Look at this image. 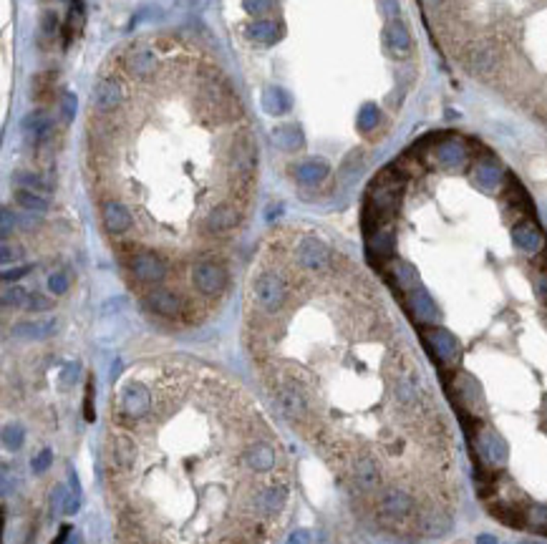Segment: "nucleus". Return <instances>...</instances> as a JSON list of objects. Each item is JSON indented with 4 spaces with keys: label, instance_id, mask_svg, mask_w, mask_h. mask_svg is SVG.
I'll return each instance as SVG.
<instances>
[{
    "label": "nucleus",
    "instance_id": "nucleus-1",
    "mask_svg": "<svg viewBox=\"0 0 547 544\" xmlns=\"http://www.w3.org/2000/svg\"><path fill=\"white\" fill-rule=\"evenodd\" d=\"M374 512L384 527H406L414 524L418 514L416 499L404 487H384L374 499Z\"/></svg>",
    "mask_w": 547,
    "mask_h": 544
},
{
    "label": "nucleus",
    "instance_id": "nucleus-2",
    "mask_svg": "<svg viewBox=\"0 0 547 544\" xmlns=\"http://www.w3.org/2000/svg\"><path fill=\"white\" fill-rule=\"evenodd\" d=\"M270 391H272V396H275L280 413H283L290 423H296V426H308L310 423V398L298 378H290V376L272 378Z\"/></svg>",
    "mask_w": 547,
    "mask_h": 544
},
{
    "label": "nucleus",
    "instance_id": "nucleus-3",
    "mask_svg": "<svg viewBox=\"0 0 547 544\" xmlns=\"http://www.w3.org/2000/svg\"><path fill=\"white\" fill-rule=\"evenodd\" d=\"M116 411V421L119 423H139L152 413V391H149V385L142 383V381H136V378H129V381H124L116 398L111 401Z\"/></svg>",
    "mask_w": 547,
    "mask_h": 544
},
{
    "label": "nucleus",
    "instance_id": "nucleus-4",
    "mask_svg": "<svg viewBox=\"0 0 547 544\" xmlns=\"http://www.w3.org/2000/svg\"><path fill=\"white\" fill-rule=\"evenodd\" d=\"M252 295H255V302H258V307L263 313L275 315L285 307L290 290H288V282H285V277L280 275V272H275V270H263V272H258V277L252 280Z\"/></svg>",
    "mask_w": 547,
    "mask_h": 544
},
{
    "label": "nucleus",
    "instance_id": "nucleus-5",
    "mask_svg": "<svg viewBox=\"0 0 547 544\" xmlns=\"http://www.w3.org/2000/svg\"><path fill=\"white\" fill-rule=\"evenodd\" d=\"M258 167V147H255V139H252L247 131L242 134H235L230 144V152H227V172L235 182H250L252 174Z\"/></svg>",
    "mask_w": 547,
    "mask_h": 544
},
{
    "label": "nucleus",
    "instance_id": "nucleus-6",
    "mask_svg": "<svg viewBox=\"0 0 547 544\" xmlns=\"http://www.w3.org/2000/svg\"><path fill=\"white\" fill-rule=\"evenodd\" d=\"M240 459H242V466L250 469L252 474H270V471H275L280 454H277V446L270 436H255L242 446Z\"/></svg>",
    "mask_w": 547,
    "mask_h": 544
},
{
    "label": "nucleus",
    "instance_id": "nucleus-7",
    "mask_svg": "<svg viewBox=\"0 0 547 544\" xmlns=\"http://www.w3.org/2000/svg\"><path fill=\"white\" fill-rule=\"evenodd\" d=\"M421 340H424V346L429 348V353L434 355V360L442 365H454L459 360V340L457 335L446 330L442 325H432V328H424L421 330Z\"/></svg>",
    "mask_w": 547,
    "mask_h": 544
},
{
    "label": "nucleus",
    "instance_id": "nucleus-8",
    "mask_svg": "<svg viewBox=\"0 0 547 544\" xmlns=\"http://www.w3.org/2000/svg\"><path fill=\"white\" fill-rule=\"evenodd\" d=\"M126 98V86L119 76L114 73H103L94 84V94H91V103L99 114H114Z\"/></svg>",
    "mask_w": 547,
    "mask_h": 544
},
{
    "label": "nucleus",
    "instance_id": "nucleus-9",
    "mask_svg": "<svg viewBox=\"0 0 547 544\" xmlns=\"http://www.w3.org/2000/svg\"><path fill=\"white\" fill-rule=\"evenodd\" d=\"M346 476H348V484H351L358 494L376 492V489L381 487L379 461H376L374 456H368V454H358L356 459L348 461Z\"/></svg>",
    "mask_w": 547,
    "mask_h": 544
},
{
    "label": "nucleus",
    "instance_id": "nucleus-10",
    "mask_svg": "<svg viewBox=\"0 0 547 544\" xmlns=\"http://www.w3.org/2000/svg\"><path fill=\"white\" fill-rule=\"evenodd\" d=\"M192 285L207 297H217L227 288V270L225 265L214 260H200L192 265Z\"/></svg>",
    "mask_w": 547,
    "mask_h": 544
},
{
    "label": "nucleus",
    "instance_id": "nucleus-11",
    "mask_svg": "<svg viewBox=\"0 0 547 544\" xmlns=\"http://www.w3.org/2000/svg\"><path fill=\"white\" fill-rule=\"evenodd\" d=\"M296 260L310 272H323V270H328L333 265V252H330V247L323 240L308 235V237H302L298 242Z\"/></svg>",
    "mask_w": 547,
    "mask_h": 544
},
{
    "label": "nucleus",
    "instance_id": "nucleus-12",
    "mask_svg": "<svg viewBox=\"0 0 547 544\" xmlns=\"http://www.w3.org/2000/svg\"><path fill=\"white\" fill-rule=\"evenodd\" d=\"M404 302L409 315L414 318V323L418 325H437L439 321V307L434 302L432 293L418 282L416 288H411L409 293H404Z\"/></svg>",
    "mask_w": 547,
    "mask_h": 544
},
{
    "label": "nucleus",
    "instance_id": "nucleus-13",
    "mask_svg": "<svg viewBox=\"0 0 547 544\" xmlns=\"http://www.w3.org/2000/svg\"><path fill=\"white\" fill-rule=\"evenodd\" d=\"M129 272L142 285H159L167 277V265L154 252H134L129 257Z\"/></svg>",
    "mask_w": 547,
    "mask_h": 544
},
{
    "label": "nucleus",
    "instance_id": "nucleus-14",
    "mask_svg": "<svg viewBox=\"0 0 547 544\" xmlns=\"http://www.w3.org/2000/svg\"><path fill=\"white\" fill-rule=\"evenodd\" d=\"M124 71L134 78H149L156 71V53L144 43H134L122 56Z\"/></svg>",
    "mask_w": 547,
    "mask_h": 544
},
{
    "label": "nucleus",
    "instance_id": "nucleus-15",
    "mask_svg": "<svg viewBox=\"0 0 547 544\" xmlns=\"http://www.w3.org/2000/svg\"><path fill=\"white\" fill-rule=\"evenodd\" d=\"M147 307L152 313L161 315V318H169V321L182 318V315L187 313V302H184V297L167 288L152 290V293L147 295Z\"/></svg>",
    "mask_w": 547,
    "mask_h": 544
},
{
    "label": "nucleus",
    "instance_id": "nucleus-16",
    "mask_svg": "<svg viewBox=\"0 0 547 544\" xmlns=\"http://www.w3.org/2000/svg\"><path fill=\"white\" fill-rule=\"evenodd\" d=\"M414 531L418 537H444L446 531L451 529V517L446 512H442L439 506H432V509H424L418 512L416 519H414Z\"/></svg>",
    "mask_w": 547,
    "mask_h": 544
},
{
    "label": "nucleus",
    "instance_id": "nucleus-17",
    "mask_svg": "<svg viewBox=\"0 0 547 544\" xmlns=\"http://www.w3.org/2000/svg\"><path fill=\"white\" fill-rule=\"evenodd\" d=\"M240 224V209L232 202H222V205L212 207L205 217V230L210 235H225V232L235 230Z\"/></svg>",
    "mask_w": 547,
    "mask_h": 544
},
{
    "label": "nucleus",
    "instance_id": "nucleus-18",
    "mask_svg": "<svg viewBox=\"0 0 547 544\" xmlns=\"http://www.w3.org/2000/svg\"><path fill=\"white\" fill-rule=\"evenodd\" d=\"M101 222L109 235H124L131 227V212L119 199H109L101 205Z\"/></svg>",
    "mask_w": 547,
    "mask_h": 544
},
{
    "label": "nucleus",
    "instance_id": "nucleus-19",
    "mask_svg": "<svg viewBox=\"0 0 547 544\" xmlns=\"http://www.w3.org/2000/svg\"><path fill=\"white\" fill-rule=\"evenodd\" d=\"M512 240H515V244L520 247L522 252H527V255H540L542 250H545V237H542V232L540 227L534 222H517L515 227H512Z\"/></svg>",
    "mask_w": 547,
    "mask_h": 544
},
{
    "label": "nucleus",
    "instance_id": "nucleus-20",
    "mask_svg": "<svg viewBox=\"0 0 547 544\" xmlns=\"http://www.w3.org/2000/svg\"><path fill=\"white\" fill-rule=\"evenodd\" d=\"M437 161L446 169H459L464 167L467 161V147H464L459 139H444L437 144V152H434Z\"/></svg>",
    "mask_w": 547,
    "mask_h": 544
},
{
    "label": "nucleus",
    "instance_id": "nucleus-21",
    "mask_svg": "<svg viewBox=\"0 0 547 544\" xmlns=\"http://www.w3.org/2000/svg\"><path fill=\"white\" fill-rule=\"evenodd\" d=\"M293 174H296V179L300 182V184L316 186V184H321V182L328 179L330 164L323 159H308V161H300V164L293 169Z\"/></svg>",
    "mask_w": 547,
    "mask_h": 544
},
{
    "label": "nucleus",
    "instance_id": "nucleus-22",
    "mask_svg": "<svg viewBox=\"0 0 547 544\" xmlns=\"http://www.w3.org/2000/svg\"><path fill=\"white\" fill-rule=\"evenodd\" d=\"M472 177H474L476 186H482L484 192H495L497 186L502 184V167L495 159H479L474 164Z\"/></svg>",
    "mask_w": 547,
    "mask_h": 544
},
{
    "label": "nucleus",
    "instance_id": "nucleus-23",
    "mask_svg": "<svg viewBox=\"0 0 547 544\" xmlns=\"http://www.w3.org/2000/svg\"><path fill=\"white\" fill-rule=\"evenodd\" d=\"M20 128H23V134L28 136V139L33 141H45L48 136H51L53 131V124L51 119H48V114L41 109L31 111L28 116H23V122H20Z\"/></svg>",
    "mask_w": 547,
    "mask_h": 544
},
{
    "label": "nucleus",
    "instance_id": "nucleus-24",
    "mask_svg": "<svg viewBox=\"0 0 547 544\" xmlns=\"http://www.w3.org/2000/svg\"><path fill=\"white\" fill-rule=\"evenodd\" d=\"M272 144L283 152H296L305 144L302 128L298 124H280V126L272 128Z\"/></svg>",
    "mask_w": 547,
    "mask_h": 544
},
{
    "label": "nucleus",
    "instance_id": "nucleus-25",
    "mask_svg": "<svg viewBox=\"0 0 547 544\" xmlns=\"http://www.w3.org/2000/svg\"><path fill=\"white\" fill-rule=\"evenodd\" d=\"M56 333V321H26L13 325V335L18 340H45Z\"/></svg>",
    "mask_w": 547,
    "mask_h": 544
},
{
    "label": "nucleus",
    "instance_id": "nucleus-26",
    "mask_svg": "<svg viewBox=\"0 0 547 544\" xmlns=\"http://www.w3.org/2000/svg\"><path fill=\"white\" fill-rule=\"evenodd\" d=\"M293 106V98L285 89L280 86H268L263 91V109L270 116H285Z\"/></svg>",
    "mask_w": 547,
    "mask_h": 544
},
{
    "label": "nucleus",
    "instance_id": "nucleus-27",
    "mask_svg": "<svg viewBox=\"0 0 547 544\" xmlns=\"http://www.w3.org/2000/svg\"><path fill=\"white\" fill-rule=\"evenodd\" d=\"M283 36V28L275 20H255L247 26V38L258 41V43H275Z\"/></svg>",
    "mask_w": 547,
    "mask_h": 544
},
{
    "label": "nucleus",
    "instance_id": "nucleus-28",
    "mask_svg": "<svg viewBox=\"0 0 547 544\" xmlns=\"http://www.w3.org/2000/svg\"><path fill=\"white\" fill-rule=\"evenodd\" d=\"M386 43H388V48H391L393 53H399V56L409 53V48H411V36H409V31H406L404 23H399V20L388 23Z\"/></svg>",
    "mask_w": 547,
    "mask_h": 544
},
{
    "label": "nucleus",
    "instance_id": "nucleus-29",
    "mask_svg": "<svg viewBox=\"0 0 547 544\" xmlns=\"http://www.w3.org/2000/svg\"><path fill=\"white\" fill-rule=\"evenodd\" d=\"M15 202H18V207H23L26 212H33V214H43V212H48V202H45V197H41V192H31V189H15Z\"/></svg>",
    "mask_w": 547,
    "mask_h": 544
},
{
    "label": "nucleus",
    "instance_id": "nucleus-30",
    "mask_svg": "<svg viewBox=\"0 0 547 544\" xmlns=\"http://www.w3.org/2000/svg\"><path fill=\"white\" fill-rule=\"evenodd\" d=\"M381 114H379V106L376 103H363L358 111V119H356V124H358V128L363 131V134H368V131H374L376 124H379Z\"/></svg>",
    "mask_w": 547,
    "mask_h": 544
},
{
    "label": "nucleus",
    "instance_id": "nucleus-31",
    "mask_svg": "<svg viewBox=\"0 0 547 544\" xmlns=\"http://www.w3.org/2000/svg\"><path fill=\"white\" fill-rule=\"evenodd\" d=\"M525 524H527L530 529L547 531V504L527 506V512H525Z\"/></svg>",
    "mask_w": 547,
    "mask_h": 544
},
{
    "label": "nucleus",
    "instance_id": "nucleus-32",
    "mask_svg": "<svg viewBox=\"0 0 547 544\" xmlns=\"http://www.w3.org/2000/svg\"><path fill=\"white\" fill-rule=\"evenodd\" d=\"M15 184L20 189H31V192H45L48 184L41 179L38 174H31V172H15Z\"/></svg>",
    "mask_w": 547,
    "mask_h": 544
},
{
    "label": "nucleus",
    "instance_id": "nucleus-33",
    "mask_svg": "<svg viewBox=\"0 0 547 544\" xmlns=\"http://www.w3.org/2000/svg\"><path fill=\"white\" fill-rule=\"evenodd\" d=\"M28 297H31V293H28L26 288H20V285H13V288H6L3 290V305L6 307H26Z\"/></svg>",
    "mask_w": 547,
    "mask_h": 544
},
{
    "label": "nucleus",
    "instance_id": "nucleus-34",
    "mask_svg": "<svg viewBox=\"0 0 547 544\" xmlns=\"http://www.w3.org/2000/svg\"><path fill=\"white\" fill-rule=\"evenodd\" d=\"M23 441H26V434H23L20 426H13V423H10V426L3 429V443H6V448H20Z\"/></svg>",
    "mask_w": 547,
    "mask_h": 544
},
{
    "label": "nucleus",
    "instance_id": "nucleus-35",
    "mask_svg": "<svg viewBox=\"0 0 547 544\" xmlns=\"http://www.w3.org/2000/svg\"><path fill=\"white\" fill-rule=\"evenodd\" d=\"M68 285H71V277L66 275L64 270H56V272H51V277H48V290H51L53 295H64L66 290H68Z\"/></svg>",
    "mask_w": 547,
    "mask_h": 544
},
{
    "label": "nucleus",
    "instance_id": "nucleus-36",
    "mask_svg": "<svg viewBox=\"0 0 547 544\" xmlns=\"http://www.w3.org/2000/svg\"><path fill=\"white\" fill-rule=\"evenodd\" d=\"M242 8L250 15H265L275 8V0H242Z\"/></svg>",
    "mask_w": 547,
    "mask_h": 544
},
{
    "label": "nucleus",
    "instance_id": "nucleus-37",
    "mask_svg": "<svg viewBox=\"0 0 547 544\" xmlns=\"http://www.w3.org/2000/svg\"><path fill=\"white\" fill-rule=\"evenodd\" d=\"M81 28H84V3H81V0H73L71 13H68V31L81 33Z\"/></svg>",
    "mask_w": 547,
    "mask_h": 544
},
{
    "label": "nucleus",
    "instance_id": "nucleus-38",
    "mask_svg": "<svg viewBox=\"0 0 547 544\" xmlns=\"http://www.w3.org/2000/svg\"><path fill=\"white\" fill-rule=\"evenodd\" d=\"M20 257H23V250H20L18 244H13L10 240H3V247H0V260L3 265H10V263H18Z\"/></svg>",
    "mask_w": 547,
    "mask_h": 544
},
{
    "label": "nucleus",
    "instance_id": "nucleus-39",
    "mask_svg": "<svg viewBox=\"0 0 547 544\" xmlns=\"http://www.w3.org/2000/svg\"><path fill=\"white\" fill-rule=\"evenodd\" d=\"M71 494H68V499L64 501V514H73L78 512V506H81V489H78V481H76V474H71Z\"/></svg>",
    "mask_w": 547,
    "mask_h": 544
},
{
    "label": "nucleus",
    "instance_id": "nucleus-40",
    "mask_svg": "<svg viewBox=\"0 0 547 544\" xmlns=\"http://www.w3.org/2000/svg\"><path fill=\"white\" fill-rule=\"evenodd\" d=\"M360 169H363V156H360V154H351V156L346 159V164H343V169H341L343 182L353 179L356 172H360Z\"/></svg>",
    "mask_w": 547,
    "mask_h": 544
},
{
    "label": "nucleus",
    "instance_id": "nucleus-41",
    "mask_svg": "<svg viewBox=\"0 0 547 544\" xmlns=\"http://www.w3.org/2000/svg\"><path fill=\"white\" fill-rule=\"evenodd\" d=\"M76 106H78L76 94H64V96H61V119H64L66 124L76 116Z\"/></svg>",
    "mask_w": 547,
    "mask_h": 544
},
{
    "label": "nucleus",
    "instance_id": "nucleus-42",
    "mask_svg": "<svg viewBox=\"0 0 547 544\" xmlns=\"http://www.w3.org/2000/svg\"><path fill=\"white\" fill-rule=\"evenodd\" d=\"M53 305L51 297H45L43 293H31V297H28L26 307L31 310V313H43V310H48V307Z\"/></svg>",
    "mask_w": 547,
    "mask_h": 544
},
{
    "label": "nucleus",
    "instance_id": "nucleus-43",
    "mask_svg": "<svg viewBox=\"0 0 547 544\" xmlns=\"http://www.w3.org/2000/svg\"><path fill=\"white\" fill-rule=\"evenodd\" d=\"M56 31H58V15L53 10H45L41 15V33L43 36H56Z\"/></svg>",
    "mask_w": 547,
    "mask_h": 544
},
{
    "label": "nucleus",
    "instance_id": "nucleus-44",
    "mask_svg": "<svg viewBox=\"0 0 547 544\" xmlns=\"http://www.w3.org/2000/svg\"><path fill=\"white\" fill-rule=\"evenodd\" d=\"M51 461H53V454L48 451V448H43L38 456H33V471H36V474H43Z\"/></svg>",
    "mask_w": 547,
    "mask_h": 544
},
{
    "label": "nucleus",
    "instance_id": "nucleus-45",
    "mask_svg": "<svg viewBox=\"0 0 547 544\" xmlns=\"http://www.w3.org/2000/svg\"><path fill=\"white\" fill-rule=\"evenodd\" d=\"M76 376H78V365L76 363L64 365V371H61V388H68V385L76 381Z\"/></svg>",
    "mask_w": 547,
    "mask_h": 544
},
{
    "label": "nucleus",
    "instance_id": "nucleus-46",
    "mask_svg": "<svg viewBox=\"0 0 547 544\" xmlns=\"http://www.w3.org/2000/svg\"><path fill=\"white\" fill-rule=\"evenodd\" d=\"M31 272V267L28 265H23V267H13V270H3V282H15V280H20L23 275H28Z\"/></svg>",
    "mask_w": 547,
    "mask_h": 544
},
{
    "label": "nucleus",
    "instance_id": "nucleus-47",
    "mask_svg": "<svg viewBox=\"0 0 547 544\" xmlns=\"http://www.w3.org/2000/svg\"><path fill=\"white\" fill-rule=\"evenodd\" d=\"M13 222L15 214L8 207H3V240H10V232H13Z\"/></svg>",
    "mask_w": 547,
    "mask_h": 544
},
{
    "label": "nucleus",
    "instance_id": "nucleus-48",
    "mask_svg": "<svg viewBox=\"0 0 547 544\" xmlns=\"http://www.w3.org/2000/svg\"><path fill=\"white\" fill-rule=\"evenodd\" d=\"M285 544H310V531H305V529H298V531H293L288 537V542Z\"/></svg>",
    "mask_w": 547,
    "mask_h": 544
},
{
    "label": "nucleus",
    "instance_id": "nucleus-49",
    "mask_svg": "<svg viewBox=\"0 0 547 544\" xmlns=\"http://www.w3.org/2000/svg\"><path fill=\"white\" fill-rule=\"evenodd\" d=\"M476 544H497V539L492 537V534H479V537H476Z\"/></svg>",
    "mask_w": 547,
    "mask_h": 544
},
{
    "label": "nucleus",
    "instance_id": "nucleus-50",
    "mask_svg": "<svg viewBox=\"0 0 547 544\" xmlns=\"http://www.w3.org/2000/svg\"><path fill=\"white\" fill-rule=\"evenodd\" d=\"M525 544H540V542H525Z\"/></svg>",
    "mask_w": 547,
    "mask_h": 544
}]
</instances>
